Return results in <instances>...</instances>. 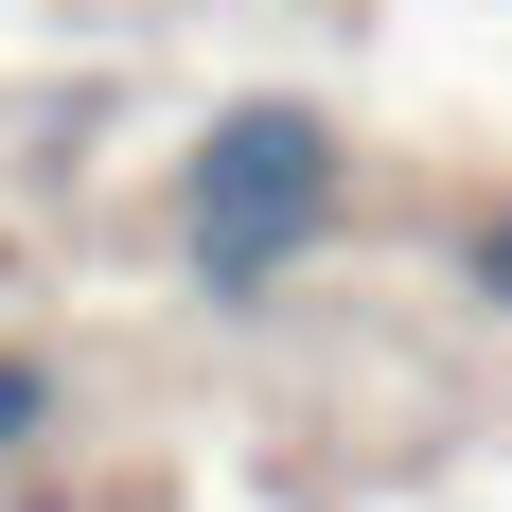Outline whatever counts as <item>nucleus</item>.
<instances>
[{
    "label": "nucleus",
    "instance_id": "obj_2",
    "mask_svg": "<svg viewBox=\"0 0 512 512\" xmlns=\"http://www.w3.org/2000/svg\"><path fill=\"white\" fill-rule=\"evenodd\" d=\"M36 424H53V371H36V354H0V460H18Z\"/></svg>",
    "mask_w": 512,
    "mask_h": 512
},
{
    "label": "nucleus",
    "instance_id": "obj_3",
    "mask_svg": "<svg viewBox=\"0 0 512 512\" xmlns=\"http://www.w3.org/2000/svg\"><path fill=\"white\" fill-rule=\"evenodd\" d=\"M477 283H495V301H512V212H495V230H477Z\"/></svg>",
    "mask_w": 512,
    "mask_h": 512
},
{
    "label": "nucleus",
    "instance_id": "obj_1",
    "mask_svg": "<svg viewBox=\"0 0 512 512\" xmlns=\"http://www.w3.org/2000/svg\"><path fill=\"white\" fill-rule=\"evenodd\" d=\"M177 212H195L212 283L301 265L318 230H336V124H318V106H230V124L195 142V177H177Z\"/></svg>",
    "mask_w": 512,
    "mask_h": 512
}]
</instances>
